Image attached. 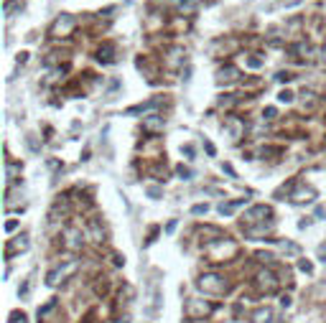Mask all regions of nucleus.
<instances>
[{"mask_svg": "<svg viewBox=\"0 0 326 323\" xmlns=\"http://www.w3.org/2000/svg\"><path fill=\"white\" fill-rule=\"evenodd\" d=\"M265 217H270V209L260 204V206H252V209H247V211H245L242 224H245V227H255L257 222H263Z\"/></svg>", "mask_w": 326, "mask_h": 323, "instance_id": "nucleus-6", "label": "nucleus"}, {"mask_svg": "<svg viewBox=\"0 0 326 323\" xmlns=\"http://www.w3.org/2000/svg\"><path fill=\"white\" fill-rule=\"evenodd\" d=\"M245 204V199H237V201H229V204H219V214L222 217H229V214H234V209H240Z\"/></svg>", "mask_w": 326, "mask_h": 323, "instance_id": "nucleus-14", "label": "nucleus"}, {"mask_svg": "<svg viewBox=\"0 0 326 323\" xmlns=\"http://www.w3.org/2000/svg\"><path fill=\"white\" fill-rule=\"evenodd\" d=\"M291 201L293 204H309V201H314V191L311 188H298L296 193H291Z\"/></svg>", "mask_w": 326, "mask_h": 323, "instance_id": "nucleus-10", "label": "nucleus"}, {"mask_svg": "<svg viewBox=\"0 0 326 323\" xmlns=\"http://www.w3.org/2000/svg\"><path fill=\"white\" fill-rule=\"evenodd\" d=\"M278 102H286V104H288V102H293V92H288V89H283V92H280V94H278Z\"/></svg>", "mask_w": 326, "mask_h": 323, "instance_id": "nucleus-21", "label": "nucleus"}, {"mask_svg": "<svg viewBox=\"0 0 326 323\" xmlns=\"http://www.w3.org/2000/svg\"><path fill=\"white\" fill-rule=\"evenodd\" d=\"M237 79H240V69L237 67H222L219 72H217V81L219 84H232Z\"/></svg>", "mask_w": 326, "mask_h": 323, "instance_id": "nucleus-7", "label": "nucleus"}, {"mask_svg": "<svg viewBox=\"0 0 326 323\" xmlns=\"http://www.w3.org/2000/svg\"><path fill=\"white\" fill-rule=\"evenodd\" d=\"M115 323H130V321H127V318H120V321H115Z\"/></svg>", "mask_w": 326, "mask_h": 323, "instance_id": "nucleus-38", "label": "nucleus"}, {"mask_svg": "<svg viewBox=\"0 0 326 323\" xmlns=\"http://www.w3.org/2000/svg\"><path fill=\"white\" fill-rule=\"evenodd\" d=\"M252 323H275L273 308H257V311L252 313Z\"/></svg>", "mask_w": 326, "mask_h": 323, "instance_id": "nucleus-8", "label": "nucleus"}, {"mask_svg": "<svg viewBox=\"0 0 326 323\" xmlns=\"http://www.w3.org/2000/svg\"><path fill=\"white\" fill-rule=\"evenodd\" d=\"M255 277H257V288L263 293H275L278 285H280V280H278V275L273 270H260Z\"/></svg>", "mask_w": 326, "mask_h": 323, "instance_id": "nucleus-4", "label": "nucleus"}, {"mask_svg": "<svg viewBox=\"0 0 326 323\" xmlns=\"http://www.w3.org/2000/svg\"><path fill=\"white\" fill-rule=\"evenodd\" d=\"M97 59H100L102 64H112V61H115V46H112V44H105V46H100V51H97Z\"/></svg>", "mask_w": 326, "mask_h": 323, "instance_id": "nucleus-11", "label": "nucleus"}, {"mask_svg": "<svg viewBox=\"0 0 326 323\" xmlns=\"http://www.w3.org/2000/svg\"><path fill=\"white\" fill-rule=\"evenodd\" d=\"M298 267H301L303 272H306V275H311V272H314V265H311L309 260H301V262H298Z\"/></svg>", "mask_w": 326, "mask_h": 323, "instance_id": "nucleus-23", "label": "nucleus"}, {"mask_svg": "<svg viewBox=\"0 0 326 323\" xmlns=\"http://www.w3.org/2000/svg\"><path fill=\"white\" fill-rule=\"evenodd\" d=\"M173 3H176L179 5V10H184V13H194V10H197V0H173Z\"/></svg>", "mask_w": 326, "mask_h": 323, "instance_id": "nucleus-18", "label": "nucleus"}, {"mask_svg": "<svg viewBox=\"0 0 326 323\" xmlns=\"http://www.w3.org/2000/svg\"><path fill=\"white\" fill-rule=\"evenodd\" d=\"M67 247L69 249H79L82 247V232L79 229H67Z\"/></svg>", "mask_w": 326, "mask_h": 323, "instance_id": "nucleus-13", "label": "nucleus"}, {"mask_svg": "<svg viewBox=\"0 0 326 323\" xmlns=\"http://www.w3.org/2000/svg\"><path fill=\"white\" fill-rule=\"evenodd\" d=\"M275 79H278V81H291V79H293V77H291V74H288V72H280V74H278V77H275Z\"/></svg>", "mask_w": 326, "mask_h": 323, "instance_id": "nucleus-32", "label": "nucleus"}, {"mask_svg": "<svg viewBox=\"0 0 326 323\" xmlns=\"http://www.w3.org/2000/svg\"><path fill=\"white\" fill-rule=\"evenodd\" d=\"M275 115H278V112H275V107H268V110L263 112V117H265V120H275Z\"/></svg>", "mask_w": 326, "mask_h": 323, "instance_id": "nucleus-29", "label": "nucleus"}, {"mask_svg": "<svg viewBox=\"0 0 326 323\" xmlns=\"http://www.w3.org/2000/svg\"><path fill=\"white\" fill-rule=\"evenodd\" d=\"M214 308H212V303H207V300H197V298H191V300H186V316L189 318H204V316H209Z\"/></svg>", "mask_w": 326, "mask_h": 323, "instance_id": "nucleus-5", "label": "nucleus"}, {"mask_svg": "<svg viewBox=\"0 0 326 323\" xmlns=\"http://www.w3.org/2000/svg\"><path fill=\"white\" fill-rule=\"evenodd\" d=\"M234 102H237V99H234V94H222V99H219V104H222V107H224V104L229 107V104H234Z\"/></svg>", "mask_w": 326, "mask_h": 323, "instance_id": "nucleus-25", "label": "nucleus"}, {"mask_svg": "<svg viewBox=\"0 0 326 323\" xmlns=\"http://www.w3.org/2000/svg\"><path fill=\"white\" fill-rule=\"evenodd\" d=\"M10 323H26V313H10Z\"/></svg>", "mask_w": 326, "mask_h": 323, "instance_id": "nucleus-24", "label": "nucleus"}, {"mask_svg": "<svg viewBox=\"0 0 326 323\" xmlns=\"http://www.w3.org/2000/svg\"><path fill=\"white\" fill-rule=\"evenodd\" d=\"M179 176H181L184 181H189V178H191V170H189V168H184V165H179Z\"/></svg>", "mask_w": 326, "mask_h": 323, "instance_id": "nucleus-28", "label": "nucleus"}, {"mask_svg": "<svg viewBox=\"0 0 326 323\" xmlns=\"http://www.w3.org/2000/svg\"><path fill=\"white\" fill-rule=\"evenodd\" d=\"M148 196H153V199H158V196H161V188H156V186H150V188H148Z\"/></svg>", "mask_w": 326, "mask_h": 323, "instance_id": "nucleus-31", "label": "nucleus"}, {"mask_svg": "<svg viewBox=\"0 0 326 323\" xmlns=\"http://www.w3.org/2000/svg\"><path fill=\"white\" fill-rule=\"evenodd\" d=\"M173 229H176V219H173V222H168V227H166V232H168V234H171V232H173Z\"/></svg>", "mask_w": 326, "mask_h": 323, "instance_id": "nucleus-36", "label": "nucleus"}, {"mask_svg": "<svg viewBox=\"0 0 326 323\" xmlns=\"http://www.w3.org/2000/svg\"><path fill=\"white\" fill-rule=\"evenodd\" d=\"M227 125H229V135H232L234 140L242 135V122H237V120H232V117H229V120H227Z\"/></svg>", "mask_w": 326, "mask_h": 323, "instance_id": "nucleus-19", "label": "nucleus"}, {"mask_svg": "<svg viewBox=\"0 0 326 323\" xmlns=\"http://www.w3.org/2000/svg\"><path fill=\"white\" fill-rule=\"evenodd\" d=\"M237 252V247L229 242V240H214V242H209L207 244V254H209V260H222V257H229V254H234Z\"/></svg>", "mask_w": 326, "mask_h": 323, "instance_id": "nucleus-2", "label": "nucleus"}, {"mask_svg": "<svg viewBox=\"0 0 326 323\" xmlns=\"http://www.w3.org/2000/svg\"><path fill=\"white\" fill-rule=\"evenodd\" d=\"M321 54H324V61H326V44H324V49H321Z\"/></svg>", "mask_w": 326, "mask_h": 323, "instance_id": "nucleus-39", "label": "nucleus"}, {"mask_svg": "<svg viewBox=\"0 0 326 323\" xmlns=\"http://www.w3.org/2000/svg\"><path fill=\"white\" fill-rule=\"evenodd\" d=\"M15 227H18V222H15V219L5 222V232H15Z\"/></svg>", "mask_w": 326, "mask_h": 323, "instance_id": "nucleus-33", "label": "nucleus"}, {"mask_svg": "<svg viewBox=\"0 0 326 323\" xmlns=\"http://www.w3.org/2000/svg\"><path fill=\"white\" fill-rule=\"evenodd\" d=\"M260 64H263V59H257V56H250V59H247V67H252V69H257Z\"/></svg>", "mask_w": 326, "mask_h": 323, "instance_id": "nucleus-27", "label": "nucleus"}, {"mask_svg": "<svg viewBox=\"0 0 326 323\" xmlns=\"http://www.w3.org/2000/svg\"><path fill=\"white\" fill-rule=\"evenodd\" d=\"M23 252V249H28V237L23 234V237H18V240L13 242V244H8V249H5V257H8V260H10V257H13V252Z\"/></svg>", "mask_w": 326, "mask_h": 323, "instance_id": "nucleus-12", "label": "nucleus"}, {"mask_svg": "<svg viewBox=\"0 0 326 323\" xmlns=\"http://www.w3.org/2000/svg\"><path fill=\"white\" fill-rule=\"evenodd\" d=\"M145 130H163V117L161 115H150L145 120Z\"/></svg>", "mask_w": 326, "mask_h": 323, "instance_id": "nucleus-17", "label": "nucleus"}, {"mask_svg": "<svg viewBox=\"0 0 326 323\" xmlns=\"http://www.w3.org/2000/svg\"><path fill=\"white\" fill-rule=\"evenodd\" d=\"M197 285H199L202 293H212V295H222V293L227 290L224 277L217 275V272H204V275L197 280Z\"/></svg>", "mask_w": 326, "mask_h": 323, "instance_id": "nucleus-1", "label": "nucleus"}, {"mask_svg": "<svg viewBox=\"0 0 326 323\" xmlns=\"http://www.w3.org/2000/svg\"><path fill=\"white\" fill-rule=\"evenodd\" d=\"M209 211V204H194L191 206V214H207Z\"/></svg>", "mask_w": 326, "mask_h": 323, "instance_id": "nucleus-22", "label": "nucleus"}, {"mask_svg": "<svg viewBox=\"0 0 326 323\" xmlns=\"http://www.w3.org/2000/svg\"><path fill=\"white\" fill-rule=\"evenodd\" d=\"M15 170H20V165H15V163H8V181H13Z\"/></svg>", "mask_w": 326, "mask_h": 323, "instance_id": "nucleus-26", "label": "nucleus"}, {"mask_svg": "<svg viewBox=\"0 0 326 323\" xmlns=\"http://www.w3.org/2000/svg\"><path fill=\"white\" fill-rule=\"evenodd\" d=\"M72 26H74V18H72V15H61V18L56 20V23H54V36L72 31Z\"/></svg>", "mask_w": 326, "mask_h": 323, "instance_id": "nucleus-9", "label": "nucleus"}, {"mask_svg": "<svg viewBox=\"0 0 326 323\" xmlns=\"http://www.w3.org/2000/svg\"><path fill=\"white\" fill-rule=\"evenodd\" d=\"M90 234H92V240H95V242H102V240H105V232L100 229V224H97L95 219L90 222Z\"/></svg>", "mask_w": 326, "mask_h": 323, "instance_id": "nucleus-20", "label": "nucleus"}, {"mask_svg": "<svg viewBox=\"0 0 326 323\" xmlns=\"http://www.w3.org/2000/svg\"><path fill=\"white\" fill-rule=\"evenodd\" d=\"M204 148H207V153H209V156H214V153H217V150H214V145H212V143H204Z\"/></svg>", "mask_w": 326, "mask_h": 323, "instance_id": "nucleus-35", "label": "nucleus"}, {"mask_svg": "<svg viewBox=\"0 0 326 323\" xmlns=\"http://www.w3.org/2000/svg\"><path fill=\"white\" fill-rule=\"evenodd\" d=\"M77 267H79V265H77L74 260H72V262H67V265H56V267H54V270L46 275V285H49V288L59 285L61 280H67L72 272H77Z\"/></svg>", "mask_w": 326, "mask_h": 323, "instance_id": "nucleus-3", "label": "nucleus"}, {"mask_svg": "<svg viewBox=\"0 0 326 323\" xmlns=\"http://www.w3.org/2000/svg\"><path fill=\"white\" fill-rule=\"evenodd\" d=\"M278 249L283 252L286 257H296L301 249H298V244H293V242H278Z\"/></svg>", "mask_w": 326, "mask_h": 323, "instance_id": "nucleus-16", "label": "nucleus"}, {"mask_svg": "<svg viewBox=\"0 0 326 323\" xmlns=\"http://www.w3.org/2000/svg\"><path fill=\"white\" fill-rule=\"evenodd\" d=\"M319 254H321V260H326V247H321V249H319Z\"/></svg>", "mask_w": 326, "mask_h": 323, "instance_id": "nucleus-37", "label": "nucleus"}, {"mask_svg": "<svg viewBox=\"0 0 326 323\" xmlns=\"http://www.w3.org/2000/svg\"><path fill=\"white\" fill-rule=\"evenodd\" d=\"M153 107H158V99H150V102H143L138 107H130L127 115H138V112H148V110H153Z\"/></svg>", "mask_w": 326, "mask_h": 323, "instance_id": "nucleus-15", "label": "nucleus"}, {"mask_svg": "<svg viewBox=\"0 0 326 323\" xmlns=\"http://www.w3.org/2000/svg\"><path fill=\"white\" fill-rule=\"evenodd\" d=\"M181 153H184L186 158H194V145H184V148H181Z\"/></svg>", "mask_w": 326, "mask_h": 323, "instance_id": "nucleus-30", "label": "nucleus"}, {"mask_svg": "<svg viewBox=\"0 0 326 323\" xmlns=\"http://www.w3.org/2000/svg\"><path fill=\"white\" fill-rule=\"evenodd\" d=\"M280 306H283V308H291V298L283 295V298H280Z\"/></svg>", "mask_w": 326, "mask_h": 323, "instance_id": "nucleus-34", "label": "nucleus"}]
</instances>
